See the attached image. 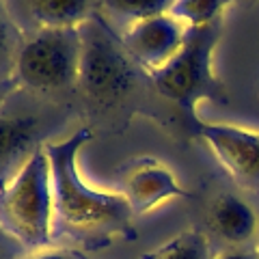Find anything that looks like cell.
<instances>
[{
  "instance_id": "cell-5",
  "label": "cell",
  "mask_w": 259,
  "mask_h": 259,
  "mask_svg": "<svg viewBox=\"0 0 259 259\" xmlns=\"http://www.w3.org/2000/svg\"><path fill=\"white\" fill-rule=\"evenodd\" d=\"M80 30L41 28L15 54V78L37 91H61L78 82Z\"/></svg>"
},
{
  "instance_id": "cell-8",
  "label": "cell",
  "mask_w": 259,
  "mask_h": 259,
  "mask_svg": "<svg viewBox=\"0 0 259 259\" xmlns=\"http://www.w3.org/2000/svg\"><path fill=\"white\" fill-rule=\"evenodd\" d=\"M121 194L125 197L134 216L149 214L151 209H156L168 199L190 197V192L184 190L180 182L175 180L171 168H166L164 164L151 158L136 160L123 173Z\"/></svg>"
},
{
  "instance_id": "cell-6",
  "label": "cell",
  "mask_w": 259,
  "mask_h": 259,
  "mask_svg": "<svg viewBox=\"0 0 259 259\" xmlns=\"http://www.w3.org/2000/svg\"><path fill=\"white\" fill-rule=\"evenodd\" d=\"M194 134L207 143L216 160L240 186L259 190V132L199 121Z\"/></svg>"
},
{
  "instance_id": "cell-12",
  "label": "cell",
  "mask_w": 259,
  "mask_h": 259,
  "mask_svg": "<svg viewBox=\"0 0 259 259\" xmlns=\"http://www.w3.org/2000/svg\"><path fill=\"white\" fill-rule=\"evenodd\" d=\"M141 259H212V257H209V242L205 233L190 229L177 233L175 238L164 242L162 246L141 255Z\"/></svg>"
},
{
  "instance_id": "cell-10",
  "label": "cell",
  "mask_w": 259,
  "mask_h": 259,
  "mask_svg": "<svg viewBox=\"0 0 259 259\" xmlns=\"http://www.w3.org/2000/svg\"><path fill=\"white\" fill-rule=\"evenodd\" d=\"M37 121L32 117L0 115V171L18 160H26L39 145H35Z\"/></svg>"
},
{
  "instance_id": "cell-15",
  "label": "cell",
  "mask_w": 259,
  "mask_h": 259,
  "mask_svg": "<svg viewBox=\"0 0 259 259\" xmlns=\"http://www.w3.org/2000/svg\"><path fill=\"white\" fill-rule=\"evenodd\" d=\"M20 259H82L74 250H67V248H52V246H46V248H37V250H28L24 257Z\"/></svg>"
},
{
  "instance_id": "cell-17",
  "label": "cell",
  "mask_w": 259,
  "mask_h": 259,
  "mask_svg": "<svg viewBox=\"0 0 259 259\" xmlns=\"http://www.w3.org/2000/svg\"><path fill=\"white\" fill-rule=\"evenodd\" d=\"M11 54V46H9V30H7L3 18H0V63H5Z\"/></svg>"
},
{
  "instance_id": "cell-19",
  "label": "cell",
  "mask_w": 259,
  "mask_h": 259,
  "mask_svg": "<svg viewBox=\"0 0 259 259\" xmlns=\"http://www.w3.org/2000/svg\"><path fill=\"white\" fill-rule=\"evenodd\" d=\"M233 3H238V5H242V7H253V5L259 3V0H233Z\"/></svg>"
},
{
  "instance_id": "cell-2",
  "label": "cell",
  "mask_w": 259,
  "mask_h": 259,
  "mask_svg": "<svg viewBox=\"0 0 259 259\" xmlns=\"http://www.w3.org/2000/svg\"><path fill=\"white\" fill-rule=\"evenodd\" d=\"M221 30V22L188 28L180 52L164 67L151 74V84L156 93L180 110L182 119L192 134L201 121L197 117L199 102H229V95H227L223 82L216 78L212 65Z\"/></svg>"
},
{
  "instance_id": "cell-3",
  "label": "cell",
  "mask_w": 259,
  "mask_h": 259,
  "mask_svg": "<svg viewBox=\"0 0 259 259\" xmlns=\"http://www.w3.org/2000/svg\"><path fill=\"white\" fill-rule=\"evenodd\" d=\"M54 221L50 160L39 145L0 188V227L22 246L37 250L50 246Z\"/></svg>"
},
{
  "instance_id": "cell-16",
  "label": "cell",
  "mask_w": 259,
  "mask_h": 259,
  "mask_svg": "<svg viewBox=\"0 0 259 259\" xmlns=\"http://www.w3.org/2000/svg\"><path fill=\"white\" fill-rule=\"evenodd\" d=\"M214 259H259L257 248H246V246H231L223 250L221 255H216Z\"/></svg>"
},
{
  "instance_id": "cell-20",
  "label": "cell",
  "mask_w": 259,
  "mask_h": 259,
  "mask_svg": "<svg viewBox=\"0 0 259 259\" xmlns=\"http://www.w3.org/2000/svg\"><path fill=\"white\" fill-rule=\"evenodd\" d=\"M257 253H259V229H257Z\"/></svg>"
},
{
  "instance_id": "cell-18",
  "label": "cell",
  "mask_w": 259,
  "mask_h": 259,
  "mask_svg": "<svg viewBox=\"0 0 259 259\" xmlns=\"http://www.w3.org/2000/svg\"><path fill=\"white\" fill-rule=\"evenodd\" d=\"M7 91H9V84H7V82H3V80H0V102H3V97L7 95Z\"/></svg>"
},
{
  "instance_id": "cell-11",
  "label": "cell",
  "mask_w": 259,
  "mask_h": 259,
  "mask_svg": "<svg viewBox=\"0 0 259 259\" xmlns=\"http://www.w3.org/2000/svg\"><path fill=\"white\" fill-rule=\"evenodd\" d=\"M39 28H80L91 18L89 0H24Z\"/></svg>"
},
{
  "instance_id": "cell-14",
  "label": "cell",
  "mask_w": 259,
  "mask_h": 259,
  "mask_svg": "<svg viewBox=\"0 0 259 259\" xmlns=\"http://www.w3.org/2000/svg\"><path fill=\"white\" fill-rule=\"evenodd\" d=\"M104 3L112 13L121 15V18L141 22L171 13L175 0H104Z\"/></svg>"
},
{
  "instance_id": "cell-9",
  "label": "cell",
  "mask_w": 259,
  "mask_h": 259,
  "mask_svg": "<svg viewBox=\"0 0 259 259\" xmlns=\"http://www.w3.org/2000/svg\"><path fill=\"white\" fill-rule=\"evenodd\" d=\"M207 227L218 240L231 246H244L250 238H257L259 221L255 209L242 197L223 192L207 209Z\"/></svg>"
},
{
  "instance_id": "cell-7",
  "label": "cell",
  "mask_w": 259,
  "mask_h": 259,
  "mask_svg": "<svg viewBox=\"0 0 259 259\" xmlns=\"http://www.w3.org/2000/svg\"><path fill=\"white\" fill-rule=\"evenodd\" d=\"M188 26L175 20L171 13L158 15V18L134 22L123 37V48L132 56L134 63L149 69V74L173 59L184 46Z\"/></svg>"
},
{
  "instance_id": "cell-4",
  "label": "cell",
  "mask_w": 259,
  "mask_h": 259,
  "mask_svg": "<svg viewBox=\"0 0 259 259\" xmlns=\"http://www.w3.org/2000/svg\"><path fill=\"white\" fill-rule=\"evenodd\" d=\"M80 30V69L78 82L97 102H115L134 84V61L108 26L89 18Z\"/></svg>"
},
{
  "instance_id": "cell-13",
  "label": "cell",
  "mask_w": 259,
  "mask_h": 259,
  "mask_svg": "<svg viewBox=\"0 0 259 259\" xmlns=\"http://www.w3.org/2000/svg\"><path fill=\"white\" fill-rule=\"evenodd\" d=\"M233 0H175L171 15L188 28L221 22V15Z\"/></svg>"
},
{
  "instance_id": "cell-1",
  "label": "cell",
  "mask_w": 259,
  "mask_h": 259,
  "mask_svg": "<svg viewBox=\"0 0 259 259\" xmlns=\"http://www.w3.org/2000/svg\"><path fill=\"white\" fill-rule=\"evenodd\" d=\"M91 141V130L78 132L56 143H46L50 160L54 216L65 233L84 242L108 244L110 240H132V209L121 192L97 190L82 180L78 168V156Z\"/></svg>"
}]
</instances>
